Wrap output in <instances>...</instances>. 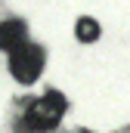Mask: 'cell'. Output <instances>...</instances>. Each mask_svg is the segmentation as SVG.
Here are the masks:
<instances>
[{
	"mask_svg": "<svg viewBox=\"0 0 130 133\" xmlns=\"http://www.w3.org/2000/svg\"><path fill=\"white\" fill-rule=\"evenodd\" d=\"M65 108H68V102L59 90H47V93H40L37 99L25 108V127L28 130H53L59 121H62Z\"/></svg>",
	"mask_w": 130,
	"mask_h": 133,
	"instance_id": "cell-1",
	"label": "cell"
},
{
	"mask_svg": "<svg viewBox=\"0 0 130 133\" xmlns=\"http://www.w3.org/2000/svg\"><path fill=\"white\" fill-rule=\"evenodd\" d=\"M43 62H47V53L40 43H25L19 46L16 53H9V74L19 81V84H34L43 71Z\"/></svg>",
	"mask_w": 130,
	"mask_h": 133,
	"instance_id": "cell-2",
	"label": "cell"
},
{
	"mask_svg": "<svg viewBox=\"0 0 130 133\" xmlns=\"http://www.w3.org/2000/svg\"><path fill=\"white\" fill-rule=\"evenodd\" d=\"M28 43V28H25V22H19V19H3L0 22V50L3 53H16L19 46H25Z\"/></svg>",
	"mask_w": 130,
	"mask_h": 133,
	"instance_id": "cell-3",
	"label": "cell"
},
{
	"mask_svg": "<svg viewBox=\"0 0 130 133\" xmlns=\"http://www.w3.org/2000/svg\"><path fill=\"white\" fill-rule=\"evenodd\" d=\"M74 37H77L81 43H93V40L99 37V25H96V19H90V16L77 19V25H74Z\"/></svg>",
	"mask_w": 130,
	"mask_h": 133,
	"instance_id": "cell-4",
	"label": "cell"
}]
</instances>
